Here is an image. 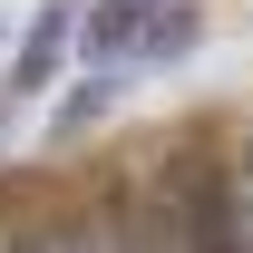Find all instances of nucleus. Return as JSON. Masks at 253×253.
<instances>
[{"mask_svg":"<svg viewBox=\"0 0 253 253\" xmlns=\"http://www.w3.org/2000/svg\"><path fill=\"white\" fill-rule=\"evenodd\" d=\"M166 185H175V205H185L195 253H253V185L234 175V166L185 156V166H166Z\"/></svg>","mask_w":253,"mask_h":253,"instance_id":"obj_1","label":"nucleus"},{"mask_svg":"<svg viewBox=\"0 0 253 253\" xmlns=\"http://www.w3.org/2000/svg\"><path fill=\"white\" fill-rule=\"evenodd\" d=\"M78 59V10L68 0H39L30 30H20V49H10V68H0V88L10 97H49V78Z\"/></svg>","mask_w":253,"mask_h":253,"instance_id":"obj_2","label":"nucleus"},{"mask_svg":"<svg viewBox=\"0 0 253 253\" xmlns=\"http://www.w3.org/2000/svg\"><path fill=\"white\" fill-rule=\"evenodd\" d=\"M107 253H195V234H185V205H175V185L136 195V205H107Z\"/></svg>","mask_w":253,"mask_h":253,"instance_id":"obj_3","label":"nucleus"},{"mask_svg":"<svg viewBox=\"0 0 253 253\" xmlns=\"http://www.w3.org/2000/svg\"><path fill=\"white\" fill-rule=\"evenodd\" d=\"M166 0H97L88 20H78V59L88 68H126L136 49H146V20H156Z\"/></svg>","mask_w":253,"mask_h":253,"instance_id":"obj_4","label":"nucleus"},{"mask_svg":"<svg viewBox=\"0 0 253 253\" xmlns=\"http://www.w3.org/2000/svg\"><path fill=\"white\" fill-rule=\"evenodd\" d=\"M10 253H107V205L97 214H30V224H10Z\"/></svg>","mask_w":253,"mask_h":253,"instance_id":"obj_5","label":"nucleus"},{"mask_svg":"<svg viewBox=\"0 0 253 253\" xmlns=\"http://www.w3.org/2000/svg\"><path fill=\"white\" fill-rule=\"evenodd\" d=\"M107 107H117V78H107V68H97L88 88H68L59 107H49V136H78V126H97V117H107Z\"/></svg>","mask_w":253,"mask_h":253,"instance_id":"obj_6","label":"nucleus"},{"mask_svg":"<svg viewBox=\"0 0 253 253\" xmlns=\"http://www.w3.org/2000/svg\"><path fill=\"white\" fill-rule=\"evenodd\" d=\"M234 175H244V185H253V126H244V146H234Z\"/></svg>","mask_w":253,"mask_h":253,"instance_id":"obj_7","label":"nucleus"},{"mask_svg":"<svg viewBox=\"0 0 253 253\" xmlns=\"http://www.w3.org/2000/svg\"><path fill=\"white\" fill-rule=\"evenodd\" d=\"M0 68H10V30H0Z\"/></svg>","mask_w":253,"mask_h":253,"instance_id":"obj_8","label":"nucleus"},{"mask_svg":"<svg viewBox=\"0 0 253 253\" xmlns=\"http://www.w3.org/2000/svg\"><path fill=\"white\" fill-rule=\"evenodd\" d=\"M0 253H10V234H0Z\"/></svg>","mask_w":253,"mask_h":253,"instance_id":"obj_9","label":"nucleus"}]
</instances>
